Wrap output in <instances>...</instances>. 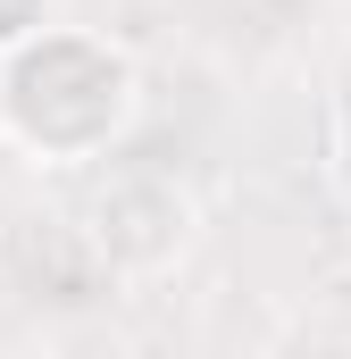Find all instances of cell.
Returning a JSON list of instances; mask_svg holds the SVG:
<instances>
[{"label": "cell", "mask_w": 351, "mask_h": 359, "mask_svg": "<svg viewBox=\"0 0 351 359\" xmlns=\"http://www.w3.org/2000/svg\"><path fill=\"white\" fill-rule=\"evenodd\" d=\"M134 109H143V76L109 34L51 17L42 34L0 50V134L42 168L100 159L134 126Z\"/></svg>", "instance_id": "cell-1"}, {"label": "cell", "mask_w": 351, "mask_h": 359, "mask_svg": "<svg viewBox=\"0 0 351 359\" xmlns=\"http://www.w3.org/2000/svg\"><path fill=\"white\" fill-rule=\"evenodd\" d=\"M92 243L117 276H159L192 243V201L168 176H109V192L92 201Z\"/></svg>", "instance_id": "cell-2"}, {"label": "cell", "mask_w": 351, "mask_h": 359, "mask_svg": "<svg viewBox=\"0 0 351 359\" xmlns=\"http://www.w3.org/2000/svg\"><path fill=\"white\" fill-rule=\"evenodd\" d=\"M59 17V0H0V50H17L25 34H42Z\"/></svg>", "instance_id": "cell-3"}]
</instances>
